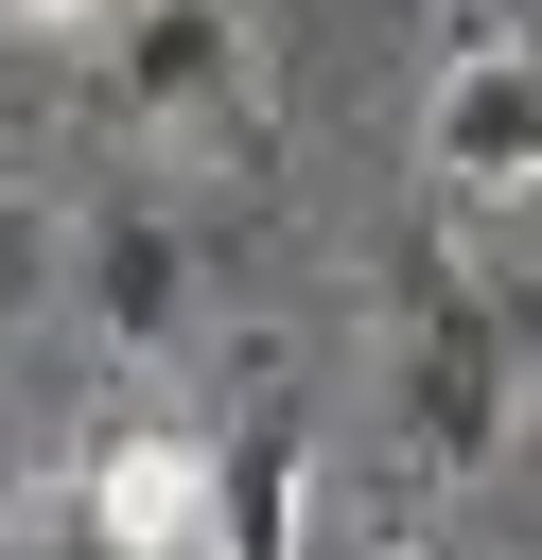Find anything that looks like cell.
I'll return each mask as SVG.
<instances>
[{"label": "cell", "mask_w": 542, "mask_h": 560, "mask_svg": "<svg viewBox=\"0 0 542 560\" xmlns=\"http://www.w3.org/2000/svg\"><path fill=\"white\" fill-rule=\"evenodd\" d=\"M315 525H332L315 455H297L280 420H245V438H227V542H315Z\"/></svg>", "instance_id": "obj_6"}, {"label": "cell", "mask_w": 542, "mask_h": 560, "mask_svg": "<svg viewBox=\"0 0 542 560\" xmlns=\"http://www.w3.org/2000/svg\"><path fill=\"white\" fill-rule=\"evenodd\" d=\"M87 315H105V350H175L192 332V228L175 210H105L87 228Z\"/></svg>", "instance_id": "obj_5"}, {"label": "cell", "mask_w": 542, "mask_h": 560, "mask_svg": "<svg viewBox=\"0 0 542 560\" xmlns=\"http://www.w3.org/2000/svg\"><path fill=\"white\" fill-rule=\"evenodd\" d=\"M70 525H87V542H122V560L227 542V438H192V420H122V438H87Z\"/></svg>", "instance_id": "obj_2"}, {"label": "cell", "mask_w": 542, "mask_h": 560, "mask_svg": "<svg viewBox=\"0 0 542 560\" xmlns=\"http://www.w3.org/2000/svg\"><path fill=\"white\" fill-rule=\"evenodd\" d=\"M420 175L437 192H542V35H455L437 105H420Z\"/></svg>", "instance_id": "obj_3"}, {"label": "cell", "mask_w": 542, "mask_h": 560, "mask_svg": "<svg viewBox=\"0 0 542 560\" xmlns=\"http://www.w3.org/2000/svg\"><path fill=\"white\" fill-rule=\"evenodd\" d=\"M0 525H17V490H0Z\"/></svg>", "instance_id": "obj_7"}, {"label": "cell", "mask_w": 542, "mask_h": 560, "mask_svg": "<svg viewBox=\"0 0 542 560\" xmlns=\"http://www.w3.org/2000/svg\"><path fill=\"white\" fill-rule=\"evenodd\" d=\"M105 52H122V105H140L157 140H192V122H245V88H262L245 18H210V0H140Z\"/></svg>", "instance_id": "obj_4"}, {"label": "cell", "mask_w": 542, "mask_h": 560, "mask_svg": "<svg viewBox=\"0 0 542 560\" xmlns=\"http://www.w3.org/2000/svg\"><path fill=\"white\" fill-rule=\"evenodd\" d=\"M525 420V368H507V315L455 280V262H402V455L437 490H472Z\"/></svg>", "instance_id": "obj_1"}]
</instances>
